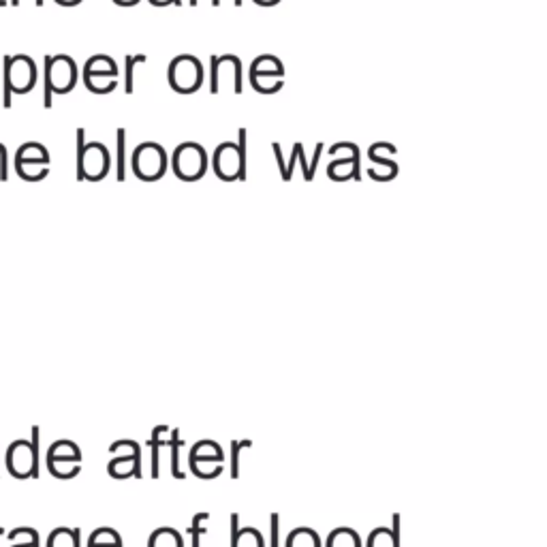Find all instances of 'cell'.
<instances>
[{
    "instance_id": "cell-28",
    "label": "cell",
    "mask_w": 547,
    "mask_h": 547,
    "mask_svg": "<svg viewBox=\"0 0 547 547\" xmlns=\"http://www.w3.org/2000/svg\"><path fill=\"white\" fill-rule=\"evenodd\" d=\"M116 142H118V152H116V176L122 182L127 178V131L118 129L116 131Z\"/></svg>"
},
{
    "instance_id": "cell-39",
    "label": "cell",
    "mask_w": 547,
    "mask_h": 547,
    "mask_svg": "<svg viewBox=\"0 0 547 547\" xmlns=\"http://www.w3.org/2000/svg\"><path fill=\"white\" fill-rule=\"evenodd\" d=\"M56 3H58L60 7H77V5L82 3V0H56Z\"/></svg>"
},
{
    "instance_id": "cell-14",
    "label": "cell",
    "mask_w": 547,
    "mask_h": 547,
    "mask_svg": "<svg viewBox=\"0 0 547 547\" xmlns=\"http://www.w3.org/2000/svg\"><path fill=\"white\" fill-rule=\"evenodd\" d=\"M359 148L347 156H336V159L327 165V178L334 182H347V180H359V163H362V156H359Z\"/></svg>"
},
{
    "instance_id": "cell-33",
    "label": "cell",
    "mask_w": 547,
    "mask_h": 547,
    "mask_svg": "<svg viewBox=\"0 0 547 547\" xmlns=\"http://www.w3.org/2000/svg\"><path fill=\"white\" fill-rule=\"evenodd\" d=\"M109 451H112L114 456H118V453H142V451H139V445L135 441H129V439L116 441L112 447H109Z\"/></svg>"
},
{
    "instance_id": "cell-26",
    "label": "cell",
    "mask_w": 547,
    "mask_h": 547,
    "mask_svg": "<svg viewBox=\"0 0 547 547\" xmlns=\"http://www.w3.org/2000/svg\"><path fill=\"white\" fill-rule=\"evenodd\" d=\"M48 547H80V530L56 528L48 539Z\"/></svg>"
},
{
    "instance_id": "cell-40",
    "label": "cell",
    "mask_w": 547,
    "mask_h": 547,
    "mask_svg": "<svg viewBox=\"0 0 547 547\" xmlns=\"http://www.w3.org/2000/svg\"><path fill=\"white\" fill-rule=\"evenodd\" d=\"M210 3H212L214 7H221V0H210ZM189 5H191V7H197V5H199V0H189Z\"/></svg>"
},
{
    "instance_id": "cell-38",
    "label": "cell",
    "mask_w": 547,
    "mask_h": 547,
    "mask_svg": "<svg viewBox=\"0 0 547 547\" xmlns=\"http://www.w3.org/2000/svg\"><path fill=\"white\" fill-rule=\"evenodd\" d=\"M253 3L259 7H276L280 5V0H253Z\"/></svg>"
},
{
    "instance_id": "cell-15",
    "label": "cell",
    "mask_w": 547,
    "mask_h": 547,
    "mask_svg": "<svg viewBox=\"0 0 547 547\" xmlns=\"http://www.w3.org/2000/svg\"><path fill=\"white\" fill-rule=\"evenodd\" d=\"M107 471L116 479L127 477H142V453H118L114 460L109 462Z\"/></svg>"
},
{
    "instance_id": "cell-6",
    "label": "cell",
    "mask_w": 547,
    "mask_h": 547,
    "mask_svg": "<svg viewBox=\"0 0 547 547\" xmlns=\"http://www.w3.org/2000/svg\"><path fill=\"white\" fill-rule=\"evenodd\" d=\"M250 86L259 95H276L285 86V65L274 54H261L250 65Z\"/></svg>"
},
{
    "instance_id": "cell-9",
    "label": "cell",
    "mask_w": 547,
    "mask_h": 547,
    "mask_svg": "<svg viewBox=\"0 0 547 547\" xmlns=\"http://www.w3.org/2000/svg\"><path fill=\"white\" fill-rule=\"evenodd\" d=\"M7 468L18 479L39 477V428H33V441H15L7 451Z\"/></svg>"
},
{
    "instance_id": "cell-29",
    "label": "cell",
    "mask_w": 547,
    "mask_h": 547,
    "mask_svg": "<svg viewBox=\"0 0 547 547\" xmlns=\"http://www.w3.org/2000/svg\"><path fill=\"white\" fill-rule=\"evenodd\" d=\"M48 458H73L82 462V451L73 441H56L48 451Z\"/></svg>"
},
{
    "instance_id": "cell-27",
    "label": "cell",
    "mask_w": 547,
    "mask_h": 547,
    "mask_svg": "<svg viewBox=\"0 0 547 547\" xmlns=\"http://www.w3.org/2000/svg\"><path fill=\"white\" fill-rule=\"evenodd\" d=\"M144 62H148V56H144V54L124 58V92H127V95H133V90H135V69H137V65H144Z\"/></svg>"
},
{
    "instance_id": "cell-31",
    "label": "cell",
    "mask_w": 547,
    "mask_h": 547,
    "mask_svg": "<svg viewBox=\"0 0 547 547\" xmlns=\"http://www.w3.org/2000/svg\"><path fill=\"white\" fill-rule=\"evenodd\" d=\"M184 443L180 441V432L174 430L171 432V441H169V447H171V475H174L176 479H182L184 473L180 471V447Z\"/></svg>"
},
{
    "instance_id": "cell-42",
    "label": "cell",
    "mask_w": 547,
    "mask_h": 547,
    "mask_svg": "<svg viewBox=\"0 0 547 547\" xmlns=\"http://www.w3.org/2000/svg\"><path fill=\"white\" fill-rule=\"evenodd\" d=\"M11 5H13V7H18V5H20V0H11Z\"/></svg>"
},
{
    "instance_id": "cell-22",
    "label": "cell",
    "mask_w": 547,
    "mask_h": 547,
    "mask_svg": "<svg viewBox=\"0 0 547 547\" xmlns=\"http://www.w3.org/2000/svg\"><path fill=\"white\" fill-rule=\"evenodd\" d=\"M191 471L199 479H214L223 473V462L221 460H208V458H189Z\"/></svg>"
},
{
    "instance_id": "cell-2",
    "label": "cell",
    "mask_w": 547,
    "mask_h": 547,
    "mask_svg": "<svg viewBox=\"0 0 547 547\" xmlns=\"http://www.w3.org/2000/svg\"><path fill=\"white\" fill-rule=\"evenodd\" d=\"M77 84V65L71 56H45V86L43 107H52V95H67Z\"/></svg>"
},
{
    "instance_id": "cell-23",
    "label": "cell",
    "mask_w": 547,
    "mask_h": 547,
    "mask_svg": "<svg viewBox=\"0 0 547 547\" xmlns=\"http://www.w3.org/2000/svg\"><path fill=\"white\" fill-rule=\"evenodd\" d=\"M148 547H184V539L174 528H159L154 530L148 539Z\"/></svg>"
},
{
    "instance_id": "cell-30",
    "label": "cell",
    "mask_w": 547,
    "mask_h": 547,
    "mask_svg": "<svg viewBox=\"0 0 547 547\" xmlns=\"http://www.w3.org/2000/svg\"><path fill=\"white\" fill-rule=\"evenodd\" d=\"M208 520H210V513L201 511V513L195 515L191 526L186 528V530H189V537H191V547H201V537L208 533V530H206V522Z\"/></svg>"
},
{
    "instance_id": "cell-7",
    "label": "cell",
    "mask_w": 547,
    "mask_h": 547,
    "mask_svg": "<svg viewBox=\"0 0 547 547\" xmlns=\"http://www.w3.org/2000/svg\"><path fill=\"white\" fill-rule=\"evenodd\" d=\"M221 90L242 95V60L233 54L210 58V92L216 97Z\"/></svg>"
},
{
    "instance_id": "cell-16",
    "label": "cell",
    "mask_w": 547,
    "mask_h": 547,
    "mask_svg": "<svg viewBox=\"0 0 547 547\" xmlns=\"http://www.w3.org/2000/svg\"><path fill=\"white\" fill-rule=\"evenodd\" d=\"M231 547H265V539L257 528H240L238 513H231Z\"/></svg>"
},
{
    "instance_id": "cell-17",
    "label": "cell",
    "mask_w": 547,
    "mask_h": 547,
    "mask_svg": "<svg viewBox=\"0 0 547 547\" xmlns=\"http://www.w3.org/2000/svg\"><path fill=\"white\" fill-rule=\"evenodd\" d=\"M394 528H374L366 547H400V515L394 513Z\"/></svg>"
},
{
    "instance_id": "cell-1",
    "label": "cell",
    "mask_w": 547,
    "mask_h": 547,
    "mask_svg": "<svg viewBox=\"0 0 547 547\" xmlns=\"http://www.w3.org/2000/svg\"><path fill=\"white\" fill-rule=\"evenodd\" d=\"M112 169V154L99 144H86V131L77 129V180L101 182Z\"/></svg>"
},
{
    "instance_id": "cell-8",
    "label": "cell",
    "mask_w": 547,
    "mask_h": 547,
    "mask_svg": "<svg viewBox=\"0 0 547 547\" xmlns=\"http://www.w3.org/2000/svg\"><path fill=\"white\" fill-rule=\"evenodd\" d=\"M118 75L120 69L116 65V60L105 54L88 58L84 65V84L90 92H95V95H109V92H114L118 86Z\"/></svg>"
},
{
    "instance_id": "cell-24",
    "label": "cell",
    "mask_w": 547,
    "mask_h": 547,
    "mask_svg": "<svg viewBox=\"0 0 547 547\" xmlns=\"http://www.w3.org/2000/svg\"><path fill=\"white\" fill-rule=\"evenodd\" d=\"M189 458H208V460H221V462H225V453H223L221 445H218L216 441L203 439V441H197L191 447Z\"/></svg>"
},
{
    "instance_id": "cell-3",
    "label": "cell",
    "mask_w": 547,
    "mask_h": 547,
    "mask_svg": "<svg viewBox=\"0 0 547 547\" xmlns=\"http://www.w3.org/2000/svg\"><path fill=\"white\" fill-rule=\"evenodd\" d=\"M167 82L169 88L178 95H195L206 82V69L197 56L180 54L169 62L167 67Z\"/></svg>"
},
{
    "instance_id": "cell-25",
    "label": "cell",
    "mask_w": 547,
    "mask_h": 547,
    "mask_svg": "<svg viewBox=\"0 0 547 547\" xmlns=\"http://www.w3.org/2000/svg\"><path fill=\"white\" fill-rule=\"evenodd\" d=\"M88 547H122V539L114 528H97L88 539Z\"/></svg>"
},
{
    "instance_id": "cell-5",
    "label": "cell",
    "mask_w": 547,
    "mask_h": 547,
    "mask_svg": "<svg viewBox=\"0 0 547 547\" xmlns=\"http://www.w3.org/2000/svg\"><path fill=\"white\" fill-rule=\"evenodd\" d=\"M133 174L144 182H159L169 169V154L156 142L139 144L131 154Z\"/></svg>"
},
{
    "instance_id": "cell-41",
    "label": "cell",
    "mask_w": 547,
    "mask_h": 547,
    "mask_svg": "<svg viewBox=\"0 0 547 547\" xmlns=\"http://www.w3.org/2000/svg\"><path fill=\"white\" fill-rule=\"evenodd\" d=\"M229 3H231L233 7H242V0H229ZM221 5H223V0H221Z\"/></svg>"
},
{
    "instance_id": "cell-10",
    "label": "cell",
    "mask_w": 547,
    "mask_h": 547,
    "mask_svg": "<svg viewBox=\"0 0 547 547\" xmlns=\"http://www.w3.org/2000/svg\"><path fill=\"white\" fill-rule=\"evenodd\" d=\"M15 169L20 178L28 182H39L50 174V154L48 148L41 144H26L15 156Z\"/></svg>"
},
{
    "instance_id": "cell-37",
    "label": "cell",
    "mask_w": 547,
    "mask_h": 547,
    "mask_svg": "<svg viewBox=\"0 0 547 547\" xmlns=\"http://www.w3.org/2000/svg\"><path fill=\"white\" fill-rule=\"evenodd\" d=\"M139 3H142V0H114V5L118 7H135Z\"/></svg>"
},
{
    "instance_id": "cell-32",
    "label": "cell",
    "mask_w": 547,
    "mask_h": 547,
    "mask_svg": "<svg viewBox=\"0 0 547 547\" xmlns=\"http://www.w3.org/2000/svg\"><path fill=\"white\" fill-rule=\"evenodd\" d=\"M253 445V441H233L231 443V477L238 479L240 477V453Z\"/></svg>"
},
{
    "instance_id": "cell-44",
    "label": "cell",
    "mask_w": 547,
    "mask_h": 547,
    "mask_svg": "<svg viewBox=\"0 0 547 547\" xmlns=\"http://www.w3.org/2000/svg\"><path fill=\"white\" fill-rule=\"evenodd\" d=\"M0 535H3V528H0Z\"/></svg>"
},
{
    "instance_id": "cell-19",
    "label": "cell",
    "mask_w": 547,
    "mask_h": 547,
    "mask_svg": "<svg viewBox=\"0 0 547 547\" xmlns=\"http://www.w3.org/2000/svg\"><path fill=\"white\" fill-rule=\"evenodd\" d=\"M48 468L50 473L58 479H71L75 475H80L82 464L80 460H73V458H48Z\"/></svg>"
},
{
    "instance_id": "cell-36",
    "label": "cell",
    "mask_w": 547,
    "mask_h": 547,
    "mask_svg": "<svg viewBox=\"0 0 547 547\" xmlns=\"http://www.w3.org/2000/svg\"><path fill=\"white\" fill-rule=\"evenodd\" d=\"M152 7H167V5H176L182 7V0H148Z\"/></svg>"
},
{
    "instance_id": "cell-13",
    "label": "cell",
    "mask_w": 547,
    "mask_h": 547,
    "mask_svg": "<svg viewBox=\"0 0 547 547\" xmlns=\"http://www.w3.org/2000/svg\"><path fill=\"white\" fill-rule=\"evenodd\" d=\"M396 146L392 144H387V142H379V144H372L370 150H368V159L372 163H377L381 169H370L368 171V176L372 180H377V182H392L396 176H398V163L394 159H387L385 154H396Z\"/></svg>"
},
{
    "instance_id": "cell-21",
    "label": "cell",
    "mask_w": 547,
    "mask_h": 547,
    "mask_svg": "<svg viewBox=\"0 0 547 547\" xmlns=\"http://www.w3.org/2000/svg\"><path fill=\"white\" fill-rule=\"evenodd\" d=\"M325 547H362V539H359L353 528L342 526L332 530L330 537L325 541Z\"/></svg>"
},
{
    "instance_id": "cell-12",
    "label": "cell",
    "mask_w": 547,
    "mask_h": 547,
    "mask_svg": "<svg viewBox=\"0 0 547 547\" xmlns=\"http://www.w3.org/2000/svg\"><path fill=\"white\" fill-rule=\"evenodd\" d=\"M5 71L9 75L11 92H20V95H26V92L33 90V86L37 82V67H35L33 58H28L24 54L5 56Z\"/></svg>"
},
{
    "instance_id": "cell-4",
    "label": "cell",
    "mask_w": 547,
    "mask_h": 547,
    "mask_svg": "<svg viewBox=\"0 0 547 547\" xmlns=\"http://www.w3.org/2000/svg\"><path fill=\"white\" fill-rule=\"evenodd\" d=\"M171 171H174L176 178L182 182H197L206 176L210 159L208 152L201 144L195 142H184L180 144L169 156Z\"/></svg>"
},
{
    "instance_id": "cell-20",
    "label": "cell",
    "mask_w": 547,
    "mask_h": 547,
    "mask_svg": "<svg viewBox=\"0 0 547 547\" xmlns=\"http://www.w3.org/2000/svg\"><path fill=\"white\" fill-rule=\"evenodd\" d=\"M285 547H321V537L317 535V530L300 526L291 530V535L285 541Z\"/></svg>"
},
{
    "instance_id": "cell-43",
    "label": "cell",
    "mask_w": 547,
    "mask_h": 547,
    "mask_svg": "<svg viewBox=\"0 0 547 547\" xmlns=\"http://www.w3.org/2000/svg\"><path fill=\"white\" fill-rule=\"evenodd\" d=\"M7 5V0H0V7H5Z\"/></svg>"
},
{
    "instance_id": "cell-34",
    "label": "cell",
    "mask_w": 547,
    "mask_h": 547,
    "mask_svg": "<svg viewBox=\"0 0 547 547\" xmlns=\"http://www.w3.org/2000/svg\"><path fill=\"white\" fill-rule=\"evenodd\" d=\"M270 547H280V515H270Z\"/></svg>"
},
{
    "instance_id": "cell-11",
    "label": "cell",
    "mask_w": 547,
    "mask_h": 547,
    "mask_svg": "<svg viewBox=\"0 0 547 547\" xmlns=\"http://www.w3.org/2000/svg\"><path fill=\"white\" fill-rule=\"evenodd\" d=\"M212 169L218 180L223 182H236V180H246V161L240 156L238 144L225 142L221 146H216L212 154Z\"/></svg>"
},
{
    "instance_id": "cell-18",
    "label": "cell",
    "mask_w": 547,
    "mask_h": 547,
    "mask_svg": "<svg viewBox=\"0 0 547 547\" xmlns=\"http://www.w3.org/2000/svg\"><path fill=\"white\" fill-rule=\"evenodd\" d=\"M302 148H304V146H302L300 142L295 144L293 150H291V159L287 161V159H285V154H283V146H280L278 142L272 144V152H274V159H276L278 171H280V176H283L285 182H291V178H293V169H295V163H298V154H300Z\"/></svg>"
},
{
    "instance_id": "cell-35",
    "label": "cell",
    "mask_w": 547,
    "mask_h": 547,
    "mask_svg": "<svg viewBox=\"0 0 547 547\" xmlns=\"http://www.w3.org/2000/svg\"><path fill=\"white\" fill-rule=\"evenodd\" d=\"M15 547H39V535H37V530H33V533H30L28 541L24 543H18Z\"/></svg>"
}]
</instances>
